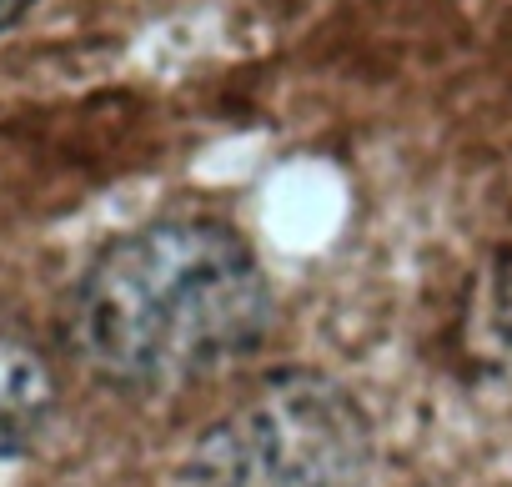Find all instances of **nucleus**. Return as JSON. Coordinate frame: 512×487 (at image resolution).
Wrapping results in <instances>:
<instances>
[{"mask_svg":"<svg viewBox=\"0 0 512 487\" xmlns=\"http://www.w3.org/2000/svg\"><path fill=\"white\" fill-rule=\"evenodd\" d=\"M26 6H31V0H0V31H6V26H11V21H16Z\"/></svg>","mask_w":512,"mask_h":487,"instance_id":"nucleus-4","label":"nucleus"},{"mask_svg":"<svg viewBox=\"0 0 512 487\" xmlns=\"http://www.w3.org/2000/svg\"><path fill=\"white\" fill-rule=\"evenodd\" d=\"M267 327L262 262L211 216H161L116 236L71 297V347L131 392L191 387L256 352Z\"/></svg>","mask_w":512,"mask_h":487,"instance_id":"nucleus-1","label":"nucleus"},{"mask_svg":"<svg viewBox=\"0 0 512 487\" xmlns=\"http://www.w3.org/2000/svg\"><path fill=\"white\" fill-rule=\"evenodd\" d=\"M367 422L322 377H277L196 447L201 487H357Z\"/></svg>","mask_w":512,"mask_h":487,"instance_id":"nucleus-2","label":"nucleus"},{"mask_svg":"<svg viewBox=\"0 0 512 487\" xmlns=\"http://www.w3.org/2000/svg\"><path fill=\"white\" fill-rule=\"evenodd\" d=\"M56 377L41 347L0 317V457H16L51 417Z\"/></svg>","mask_w":512,"mask_h":487,"instance_id":"nucleus-3","label":"nucleus"}]
</instances>
